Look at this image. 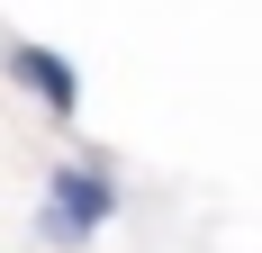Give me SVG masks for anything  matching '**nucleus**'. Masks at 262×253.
<instances>
[{
    "label": "nucleus",
    "instance_id": "obj_2",
    "mask_svg": "<svg viewBox=\"0 0 262 253\" xmlns=\"http://www.w3.org/2000/svg\"><path fill=\"white\" fill-rule=\"evenodd\" d=\"M0 73L18 81V91L46 109L54 126H73V118H81V73H73V54L36 46V36H9V46H0Z\"/></svg>",
    "mask_w": 262,
    "mask_h": 253
},
{
    "label": "nucleus",
    "instance_id": "obj_1",
    "mask_svg": "<svg viewBox=\"0 0 262 253\" xmlns=\"http://www.w3.org/2000/svg\"><path fill=\"white\" fill-rule=\"evenodd\" d=\"M108 217H118V172H108V163H54V172H46L36 235H46L54 253H81Z\"/></svg>",
    "mask_w": 262,
    "mask_h": 253
}]
</instances>
